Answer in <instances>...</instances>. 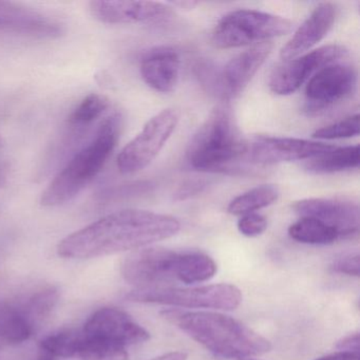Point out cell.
Instances as JSON below:
<instances>
[{
  "label": "cell",
  "mask_w": 360,
  "mask_h": 360,
  "mask_svg": "<svg viewBox=\"0 0 360 360\" xmlns=\"http://www.w3.org/2000/svg\"><path fill=\"white\" fill-rule=\"evenodd\" d=\"M188 355L185 352H170L151 360H187Z\"/></svg>",
  "instance_id": "33"
},
{
  "label": "cell",
  "mask_w": 360,
  "mask_h": 360,
  "mask_svg": "<svg viewBox=\"0 0 360 360\" xmlns=\"http://www.w3.org/2000/svg\"><path fill=\"white\" fill-rule=\"evenodd\" d=\"M347 54V50L343 46L326 45L292 60H284L271 72L269 89L278 96L295 94L320 69L338 63Z\"/></svg>",
  "instance_id": "9"
},
{
  "label": "cell",
  "mask_w": 360,
  "mask_h": 360,
  "mask_svg": "<svg viewBox=\"0 0 360 360\" xmlns=\"http://www.w3.org/2000/svg\"><path fill=\"white\" fill-rule=\"evenodd\" d=\"M292 22L257 10H237L223 16L212 31V43L219 49L261 44L292 31Z\"/></svg>",
  "instance_id": "5"
},
{
  "label": "cell",
  "mask_w": 360,
  "mask_h": 360,
  "mask_svg": "<svg viewBox=\"0 0 360 360\" xmlns=\"http://www.w3.org/2000/svg\"><path fill=\"white\" fill-rule=\"evenodd\" d=\"M120 113L107 117L94 136L72 153L64 167L54 176L41 193L45 207H58L83 193L106 165L119 142L122 130Z\"/></svg>",
  "instance_id": "3"
},
{
  "label": "cell",
  "mask_w": 360,
  "mask_h": 360,
  "mask_svg": "<svg viewBox=\"0 0 360 360\" xmlns=\"http://www.w3.org/2000/svg\"><path fill=\"white\" fill-rule=\"evenodd\" d=\"M334 145L303 139L256 136L248 145V159L262 165L301 161L317 157L334 149Z\"/></svg>",
  "instance_id": "12"
},
{
  "label": "cell",
  "mask_w": 360,
  "mask_h": 360,
  "mask_svg": "<svg viewBox=\"0 0 360 360\" xmlns=\"http://www.w3.org/2000/svg\"><path fill=\"white\" fill-rule=\"evenodd\" d=\"M359 334L353 333V334L347 335L337 342L336 347L339 352L343 353L357 354L359 355L360 349Z\"/></svg>",
  "instance_id": "31"
},
{
  "label": "cell",
  "mask_w": 360,
  "mask_h": 360,
  "mask_svg": "<svg viewBox=\"0 0 360 360\" xmlns=\"http://www.w3.org/2000/svg\"><path fill=\"white\" fill-rule=\"evenodd\" d=\"M83 332L65 330L48 336L41 343V349L52 354L54 357H75L79 356L84 343Z\"/></svg>",
  "instance_id": "25"
},
{
  "label": "cell",
  "mask_w": 360,
  "mask_h": 360,
  "mask_svg": "<svg viewBox=\"0 0 360 360\" xmlns=\"http://www.w3.org/2000/svg\"><path fill=\"white\" fill-rule=\"evenodd\" d=\"M300 218H313L338 233L339 239L353 238L359 233V206L345 198H311L292 205Z\"/></svg>",
  "instance_id": "11"
},
{
  "label": "cell",
  "mask_w": 360,
  "mask_h": 360,
  "mask_svg": "<svg viewBox=\"0 0 360 360\" xmlns=\"http://www.w3.org/2000/svg\"><path fill=\"white\" fill-rule=\"evenodd\" d=\"M360 162L359 145L335 147L328 153L307 160L304 168L316 174H334L358 168Z\"/></svg>",
  "instance_id": "19"
},
{
  "label": "cell",
  "mask_w": 360,
  "mask_h": 360,
  "mask_svg": "<svg viewBox=\"0 0 360 360\" xmlns=\"http://www.w3.org/2000/svg\"><path fill=\"white\" fill-rule=\"evenodd\" d=\"M79 357L82 360H127L128 353L123 345L85 336Z\"/></svg>",
  "instance_id": "26"
},
{
  "label": "cell",
  "mask_w": 360,
  "mask_h": 360,
  "mask_svg": "<svg viewBox=\"0 0 360 360\" xmlns=\"http://www.w3.org/2000/svg\"><path fill=\"white\" fill-rule=\"evenodd\" d=\"M162 316L219 357L244 359L269 353L273 347L269 339L223 314L172 309Z\"/></svg>",
  "instance_id": "2"
},
{
  "label": "cell",
  "mask_w": 360,
  "mask_h": 360,
  "mask_svg": "<svg viewBox=\"0 0 360 360\" xmlns=\"http://www.w3.org/2000/svg\"><path fill=\"white\" fill-rule=\"evenodd\" d=\"M83 333L86 337L103 339L125 347L145 342L150 337L128 314L115 307H103L96 311L86 322Z\"/></svg>",
  "instance_id": "14"
},
{
  "label": "cell",
  "mask_w": 360,
  "mask_h": 360,
  "mask_svg": "<svg viewBox=\"0 0 360 360\" xmlns=\"http://www.w3.org/2000/svg\"><path fill=\"white\" fill-rule=\"evenodd\" d=\"M58 301V290L53 288H45L31 296L22 311L32 328H34V323L41 322L50 315Z\"/></svg>",
  "instance_id": "27"
},
{
  "label": "cell",
  "mask_w": 360,
  "mask_h": 360,
  "mask_svg": "<svg viewBox=\"0 0 360 360\" xmlns=\"http://www.w3.org/2000/svg\"><path fill=\"white\" fill-rule=\"evenodd\" d=\"M32 333V326L22 309L0 301V339L18 345L28 340Z\"/></svg>",
  "instance_id": "22"
},
{
  "label": "cell",
  "mask_w": 360,
  "mask_h": 360,
  "mask_svg": "<svg viewBox=\"0 0 360 360\" xmlns=\"http://www.w3.org/2000/svg\"><path fill=\"white\" fill-rule=\"evenodd\" d=\"M37 360H58L56 357H54L52 354L48 353V352L44 351V349H41V353H39V357H37Z\"/></svg>",
  "instance_id": "35"
},
{
  "label": "cell",
  "mask_w": 360,
  "mask_h": 360,
  "mask_svg": "<svg viewBox=\"0 0 360 360\" xmlns=\"http://www.w3.org/2000/svg\"><path fill=\"white\" fill-rule=\"evenodd\" d=\"M3 139H1V136H0V148H1V147H3Z\"/></svg>",
  "instance_id": "37"
},
{
  "label": "cell",
  "mask_w": 360,
  "mask_h": 360,
  "mask_svg": "<svg viewBox=\"0 0 360 360\" xmlns=\"http://www.w3.org/2000/svg\"><path fill=\"white\" fill-rule=\"evenodd\" d=\"M216 273V262L208 255L200 252H179L176 281L184 284L201 283L212 279Z\"/></svg>",
  "instance_id": "20"
},
{
  "label": "cell",
  "mask_w": 360,
  "mask_h": 360,
  "mask_svg": "<svg viewBox=\"0 0 360 360\" xmlns=\"http://www.w3.org/2000/svg\"><path fill=\"white\" fill-rule=\"evenodd\" d=\"M288 235L297 242L311 245H328L339 239L334 229L313 218H300L292 223Z\"/></svg>",
  "instance_id": "23"
},
{
  "label": "cell",
  "mask_w": 360,
  "mask_h": 360,
  "mask_svg": "<svg viewBox=\"0 0 360 360\" xmlns=\"http://www.w3.org/2000/svg\"><path fill=\"white\" fill-rule=\"evenodd\" d=\"M267 229V219L262 214L252 212L244 214L238 221V229L246 237H258Z\"/></svg>",
  "instance_id": "29"
},
{
  "label": "cell",
  "mask_w": 360,
  "mask_h": 360,
  "mask_svg": "<svg viewBox=\"0 0 360 360\" xmlns=\"http://www.w3.org/2000/svg\"><path fill=\"white\" fill-rule=\"evenodd\" d=\"M168 5L174 6L181 10H193L198 3L195 1H172V3H168Z\"/></svg>",
  "instance_id": "34"
},
{
  "label": "cell",
  "mask_w": 360,
  "mask_h": 360,
  "mask_svg": "<svg viewBox=\"0 0 360 360\" xmlns=\"http://www.w3.org/2000/svg\"><path fill=\"white\" fill-rule=\"evenodd\" d=\"M238 360H258V359H248V358H244V359H238Z\"/></svg>",
  "instance_id": "38"
},
{
  "label": "cell",
  "mask_w": 360,
  "mask_h": 360,
  "mask_svg": "<svg viewBox=\"0 0 360 360\" xmlns=\"http://www.w3.org/2000/svg\"><path fill=\"white\" fill-rule=\"evenodd\" d=\"M357 73L351 65H328L320 69L305 87V110L309 115L326 110L353 94Z\"/></svg>",
  "instance_id": "10"
},
{
  "label": "cell",
  "mask_w": 360,
  "mask_h": 360,
  "mask_svg": "<svg viewBox=\"0 0 360 360\" xmlns=\"http://www.w3.org/2000/svg\"><path fill=\"white\" fill-rule=\"evenodd\" d=\"M278 198L279 189L276 185H259L235 198L229 203L227 210L233 216L242 217L271 205L277 201Z\"/></svg>",
  "instance_id": "21"
},
{
  "label": "cell",
  "mask_w": 360,
  "mask_h": 360,
  "mask_svg": "<svg viewBox=\"0 0 360 360\" xmlns=\"http://www.w3.org/2000/svg\"><path fill=\"white\" fill-rule=\"evenodd\" d=\"M248 145L231 109L222 105L210 113L193 134L187 147V161L195 169H220L246 155Z\"/></svg>",
  "instance_id": "4"
},
{
  "label": "cell",
  "mask_w": 360,
  "mask_h": 360,
  "mask_svg": "<svg viewBox=\"0 0 360 360\" xmlns=\"http://www.w3.org/2000/svg\"><path fill=\"white\" fill-rule=\"evenodd\" d=\"M273 47L269 41L257 44L231 58L216 77L221 96L231 98L243 92L271 56Z\"/></svg>",
  "instance_id": "15"
},
{
  "label": "cell",
  "mask_w": 360,
  "mask_h": 360,
  "mask_svg": "<svg viewBox=\"0 0 360 360\" xmlns=\"http://www.w3.org/2000/svg\"><path fill=\"white\" fill-rule=\"evenodd\" d=\"M332 269L335 273L359 277V254L351 252V254L343 255L342 257L334 261Z\"/></svg>",
  "instance_id": "30"
},
{
  "label": "cell",
  "mask_w": 360,
  "mask_h": 360,
  "mask_svg": "<svg viewBox=\"0 0 360 360\" xmlns=\"http://www.w3.org/2000/svg\"><path fill=\"white\" fill-rule=\"evenodd\" d=\"M89 10L108 25H161L174 16L172 8L155 1H91Z\"/></svg>",
  "instance_id": "13"
},
{
  "label": "cell",
  "mask_w": 360,
  "mask_h": 360,
  "mask_svg": "<svg viewBox=\"0 0 360 360\" xmlns=\"http://www.w3.org/2000/svg\"><path fill=\"white\" fill-rule=\"evenodd\" d=\"M181 60L176 50L159 47L149 50L141 60L143 81L157 92L168 94L176 88L180 77Z\"/></svg>",
  "instance_id": "18"
},
{
  "label": "cell",
  "mask_w": 360,
  "mask_h": 360,
  "mask_svg": "<svg viewBox=\"0 0 360 360\" xmlns=\"http://www.w3.org/2000/svg\"><path fill=\"white\" fill-rule=\"evenodd\" d=\"M359 115L356 113L351 117H345V120L316 130L313 134V138L318 140L332 141L357 136L359 134Z\"/></svg>",
  "instance_id": "28"
},
{
  "label": "cell",
  "mask_w": 360,
  "mask_h": 360,
  "mask_svg": "<svg viewBox=\"0 0 360 360\" xmlns=\"http://www.w3.org/2000/svg\"><path fill=\"white\" fill-rule=\"evenodd\" d=\"M179 121L180 113L174 108L164 109L151 117L120 153L117 161L120 172L136 174L150 165L174 134Z\"/></svg>",
  "instance_id": "7"
},
{
  "label": "cell",
  "mask_w": 360,
  "mask_h": 360,
  "mask_svg": "<svg viewBox=\"0 0 360 360\" xmlns=\"http://www.w3.org/2000/svg\"><path fill=\"white\" fill-rule=\"evenodd\" d=\"M63 31L62 25L50 16L18 4L0 1V33L56 39Z\"/></svg>",
  "instance_id": "16"
},
{
  "label": "cell",
  "mask_w": 360,
  "mask_h": 360,
  "mask_svg": "<svg viewBox=\"0 0 360 360\" xmlns=\"http://www.w3.org/2000/svg\"><path fill=\"white\" fill-rule=\"evenodd\" d=\"M1 180H3V172H1V169H0V183H1Z\"/></svg>",
  "instance_id": "36"
},
{
  "label": "cell",
  "mask_w": 360,
  "mask_h": 360,
  "mask_svg": "<svg viewBox=\"0 0 360 360\" xmlns=\"http://www.w3.org/2000/svg\"><path fill=\"white\" fill-rule=\"evenodd\" d=\"M336 18V8L333 4L322 3L314 9L309 18L297 29L292 39L280 51L283 60L302 56L322 41L332 29Z\"/></svg>",
  "instance_id": "17"
},
{
  "label": "cell",
  "mask_w": 360,
  "mask_h": 360,
  "mask_svg": "<svg viewBox=\"0 0 360 360\" xmlns=\"http://www.w3.org/2000/svg\"><path fill=\"white\" fill-rule=\"evenodd\" d=\"M126 299L132 302L153 303L186 309L231 311L242 302L241 290L233 284L219 283L195 288H162L131 290Z\"/></svg>",
  "instance_id": "6"
},
{
  "label": "cell",
  "mask_w": 360,
  "mask_h": 360,
  "mask_svg": "<svg viewBox=\"0 0 360 360\" xmlns=\"http://www.w3.org/2000/svg\"><path fill=\"white\" fill-rule=\"evenodd\" d=\"M178 257L179 252L163 248L134 250L122 263V276L136 290L169 288L176 281Z\"/></svg>",
  "instance_id": "8"
},
{
  "label": "cell",
  "mask_w": 360,
  "mask_h": 360,
  "mask_svg": "<svg viewBox=\"0 0 360 360\" xmlns=\"http://www.w3.org/2000/svg\"><path fill=\"white\" fill-rule=\"evenodd\" d=\"M316 360H360V356L357 355V354L338 352V353L330 354V355L317 358Z\"/></svg>",
  "instance_id": "32"
},
{
  "label": "cell",
  "mask_w": 360,
  "mask_h": 360,
  "mask_svg": "<svg viewBox=\"0 0 360 360\" xmlns=\"http://www.w3.org/2000/svg\"><path fill=\"white\" fill-rule=\"evenodd\" d=\"M181 223L174 217L142 210L107 214L67 236L58 252L63 258L90 259L141 250L174 237Z\"/></svg>",
  "instance_id": "1"
},
{
  "label": "cell",
  "mask_w": 360,
  "mask_h": 360,
  "mask_svg": "<svg viewBox=\"0 0 360 360\" xmlns=\"http://www.w3.org/2000/svg\"><path fill=\"white\" fill-rule=\"evenodd\" d=\"M110 102L102 94H91L85 96L67 117L66 125L89 130L108 111Z\"/></svg>",
  "instance_id": "24"
}]
</instances>
